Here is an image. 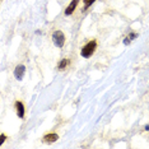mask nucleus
Returning <instances> with one entry per match:
<instances>
[{"mask_svg":"<svg viewBox=\"0 0 149 149\" xmlns=\"http://www.w3.org/2000/svg\"><path fill=\"white\" fill-rule=\"evenodd\" d=\"M68 65V60L66 59H63L59 63V69L60 70H63V69H65V66Z\"/></svg>","mask_w":149,"mask_h":149,"instance_id":"nucleus-8","label":"nucleus"},{"mask_svg":"<svg viewBox=\"0 0 149 149\" xmlns=\"http://www.w3.org/2000/svg\"><path fill=\"white\" fill-rule=\"evenodd\" d=\"M94 1H96V0H83V3H84V8H83V10H86V9H88V6L92 5Z\"/></svg>","mask_w":149,"mask_h":149,"instance_id":"nucleus-7","label":"nucleus"},{"mask_svg":"<svg viewBox=\"0 0 149 149\" xmlns=\"http://www.w3.org/2000/svg\"><path fill=\"white\" fill-rule=\"evenodd\" d=\"M78 3H79V0H73V1L70 3L69 5H68V8L65 9V15H70V14H73V12L75 10V8H77Z\"/></svg>","mask_w":149,"mask_h":149,"instance_id":"nucleus-4","label":"nucleus"},{"mask_svg":"<svg viewBox=\"0 0 149 149\" xmlns=\"http://www.w3.org/2000/svg\"><path fill=\"white\" fill-rule=\"evenodd\" d=\"M15 108H17V115H18L19 118H23L24 117V106H23L22 102L17 101L15 102Z\"/></svg>","mask_w":149,"mask_h":149,"instance_id":"nucleus-5","label":"nucleus"},{"mask_svg":"<svg viewBox=\"0 0 149 149\" xmlns=\"http://www.w3.org/2000/svg\"><path fill=\"white\" fill-rule=\"evenodd\" d=\"M145 130H147V131H149V124L147 125V126H145Z\"/></svg>","mask_w":149,"mask_h":149,"instance_id":"nucleus-12","label":"nucleus"},{"mask_svg":"<svg viewBox=\"0 0 149 149\" xmlns=\"http://www.w3.org/2000/svg\"><path fill=\"white\" fill-rule=\"evenodd\" d=\"M5 139H6V135L5 134H1V140H0V144H3L5 141Z\"/></svg>","mask_w":149,"mask_h":149,"instance_id":"nucleus-10","label":"nucleus"},{"mask_svg":"<svg viewBox=\"0 0 149 149\" xmlns=\"http://www.w3.org/2000/svg\"><path fill=\"white\" fill-rule=\"evenodd\" d=\"M52 41L55 43L56 47H61L64 46V43H65V36H64V33L61 31H55L52 35Z\"/></svg>","mask_w":149,"mask_h":149,"instance_id":"nucleus-2","label":"nucleus"},{"mask_svg":"<svg viewBox=\"0 0 149 149\" xmlns=\"http://www.w3.org/2000/svg\"><path fill=\"white\" fill-rule=\"evenodd\" d=\"M57 139H59V135L57 134H47L43 136V141H45V143H54Z\"/></svg>","mask_w":149,"mask_h":149,"instance_id":"nucleus-6","label":"nucleus"},{"mask_svg":"<svg viewBox=\"0 0 149 149\" xmlns=\"http://www.w3.org/2000/svg\"><path fill=\"white\" fill-rule=\"evenodd\" d=\"M135 37H138V33H130V35H129V38H130V40L135 38Z\"/></svg>","mask_w":149,"mask_h":149,"instance_id":"nucleus-9","label":"nucleus"},{"mask_svg":"<svg viewBox=\"0 0 149 149\" xmlns=\"http://www.w3.org/2000/svg\"><path fill=\"white\" fill-rule=\"evenodd\" d=\"M129 42H130V38H129V37H127V38L124 41V43H125V45H129Z\"/></svg>","mask_w":149,"mask_h":149,"instance_id":"nucleus-11","label":"nucleus"},{"mask_svg":"<svg viewBox=\"0 0 149 149\" xmlns=\"http://www.w3.org/2000/svg\"><path fill=\"white\" fill-rule=\"evenodd\" d=\"M24 73H26V68L23 66V65H18L15 68V70H14V75L15 78L18 80H22L23 79V77H24Z\"/></svg>","mask_w":149,"mask_h":149,"instance_id":"nucleus-3","label":"nucleus"},{"mask_svg":"<svg viewBox=\"0 0 149 149\" xmlns=\"http://www.w3.org/2000/svg\"><path fill=\"white\" fill-rule=\"evenodd\" d=\"M96 49H97V42L96 41L88 42L87 45L82 49V56L83 57H91L94 54V51H96Z\"/></svg>","mask_w":149,"mask_h":149,"instance_id":"nucleus-1","label":"nucleus"}]
</instances>
